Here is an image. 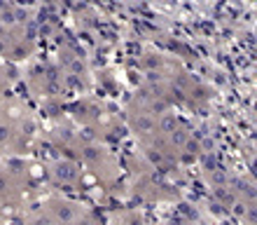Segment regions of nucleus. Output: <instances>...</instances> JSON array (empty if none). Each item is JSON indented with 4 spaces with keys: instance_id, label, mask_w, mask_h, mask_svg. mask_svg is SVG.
Here are the masks:
<instances>
[{
    "instance_id": "obj_1",
    "label": "nucleus",
    "mask_w": 257,
    "mask_h": 225,
    "mask_svg": "<svg viewBox=\"0 0 257 225\" xmlns=\"http://www.w3.org/2000/svg\"><path fill=\"white\" fill-rule=\"evenodd\" d=\"M185 138H187V136H185L183 131L178 129V134H176V143H185Z\"/></svg>"
},
{
    "instance_id": "obj_2",
    "label": "nucleus",
    "mask_w": 257,
    "mask_h": 225,
    "mask_svg": "<svg viewBox=\"0 0 257 225\" xmlns=\"http://www.w3.org/2000/svg\"><path fill=\"white\" fill-rule=\"evenodd\" d=\"M3 188H5V181H3V176H0V190H3Z\"/></svg>"
}]
</instances>
